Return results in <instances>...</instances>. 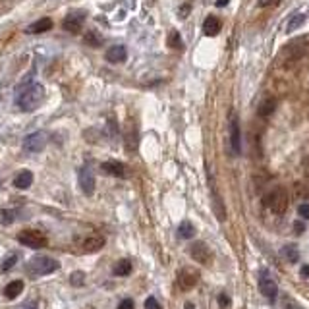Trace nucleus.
<instances>
[{
	"label": "nucleus",
	"instance_id": "34",
	"mask_svg": "<svg viewBox=\"0 0 309 309\" xmlns=\"http://www.w3.org/2000/svg\"><path fill=\"white\" fill-rule=\"evenodd\" d=\"M85 43H89V45H93V47H99V39H97V35L95 33H87L85 35Z\"/></svg>",
	"mask_w": 309,
	"mask_h": 309
},
{
	"label": "nucleus",
	"instance_id": "28",
	"mask_svg": "<svg viewBox=\"0 0 309 309\" xmlns=\"http://www.w3.org/2000/svg\"><path fill=\"white\" fill-rule=\"evenodd\" d=\"M168 47L170 49H182L184 47L182 45V37H180L178 31H170V35H168Z\"/></svg>",
	"mask_w": 309,
	"mask_h": 309
},
{
	"label": "nucleus",
	"instance_id": "3",
	"mask_svg": "<svg viewBox=\"0 0 309 309\" xmlns=\"http://www.w3.org/2000/svg\"><path fill=\"white\" fill-rule=\"evenodd\" d=\"M58 261H54L52 257H47V255H37L27 263L25 267V272L31 276V278H39V276H45V274H50L58 269Z\"/></svg>",
	"mask_w": 309,
	"mask_h": 309
},
{
	"label": "nucleus",
	"instance_id": "44",
	"mask_svg": "<svg viewBox=\"0 0 309 309\" xmlns=\"http://www.w3.org/2000/svg\"><path fill=\"white\" fill-rule=\"evenodd\" d=\"M185 309H195V307H193V303H189V301H187V303H185Z\"/></svg>",
	"mask_w": 309,
	"mask_h": 309
},
{
	"label": "nucleus",
	"instance_id": "13",
	"mask_svg": "<svg viewBox=\"0 0 309 309\" xmlns=\"http://www.w3.org/2000/svg\"><path fill=\"white\" fill-rule=\"evenodd\" d=\"M128 58V50L124 45H112L111 49L107 50V60L111 64H122Z\"/></svg>",
	"mask_w": 309,
	"mask_h": 309
},
{
	"label": "nucleus",
	"instance_id": "30",
	"mask_svg": "<svg viewBox=\"0 0 309 309\" xmlns=\"http://www.w3.org/2000/svg\"><path fill=\"white\" fill-rule=\"evenodd\" d=\"M83 278H85V274H83L81 271L72 272V274H70V284L72 286H83V282H85Z\"/></svg>",
	"mask_w": 309,
	"mask_h": 309
},
{
	"label": "nucleus",
	"instance_id": "7",
	"mask_svg": "<svg viewBox=\"0 0 309 309\" xmlns=\"http://www.w3.org/2000/svg\"><path fill=\"white\" fill-rule=\"evenodd\" d=\"M228 132H230V149L234 155H240L242 153V134H240V120H238L236 112H230Z\"/></svg>",
	"mask_w": 309,
	"mask_h": 309
},
{
	"label": "nucleus",
	"instance_id": "31",
	"mask_svg": "<svg viewBox=\"0 0 309 309\" xmlns=\"http://www.w3.org/2000/svg\"><path fill=\"white\" fill-rule=\"evenodd\" d=\"M16 261H18V255L14 253V255H10L8 259H6V261H4V263H2V271H4V272L10 271V269H12L14 265H16Z\"/></svg>",
	"mask_w": 309,
	"mask_h": 309
},
{
	"label": "nucleus",
	"instance_id": "37",
	"mask_svg": "<svg viewBox=\"0 0 309 309\" xmlns=\"http://www.w3.org/2000/svg\"><path fill=\"white\" fill-rule=\"evenodd\" d=\"M219 303H221V307H228L230 305V297L226 296V294H221L219 296Z\"/></svg>",
	"mask_w": 309,
	"mask_h": 309
},
{
	"label": "nucleus",
	"instance_id": "38",
	"mask_svg": "<svg viewBox=\"0 0 309 309\" xmlns=\"http://www.w3.org/2000/svg\"><path fill=\"white\" fill-rule=\"evenodd\" d=\"M189 8H191L189 4H184V6L180 8V12H178V16H180V18H187V16H189Z\"/></svg>",
	"mask_w": 309,
	"mask_h": 309
},
{
	"label": "nucleus",
	"instance_id": "8",
	"mask_svg": "<svg viewBox=\"0 0 309 309\" xmlns=\"http://www.w3.org/2000/svg\"><path fill=\"white\" fill-rule=\"evenodd\" d=\"M47 143H49V136L45 132H35L24 139V149L29 153H39L47 147Z\"/></svg>",
	"mask_w": 309,
	"mask_h": 309
},
{
	"label": "nucleus",
	"instance_id": "29",
	"mask_svg": "<svg viewBox=\"0 0 309 309\" xmlns=\"http://www.w3.org/2000/svg\"><path fill=\"white\" fill-rule=\"evenodd\" d=\"M280 305L284 309H303L297 301H294L292 297H288V296H282L280 297Z\"/></svg>",
	"mask_w": 309,
	"mask_h": 309
},
{
	"label": "nucleus",
	"instance_id": "24",
	"mask_svg": "<svg viewBox=\"0 0 309 309\" xmlns=\"http://www.w3.org/2000/svg\"><path fill=\"white\" fill-rule=\"evenodd\" d=\"M303 22H305V16H303V14H294V16L288 20V27H286V31H288V33H292L294 29L301 27Z\"/></svg>",
	"mask_w": 309,
	"mask_h": 309
},
{
	"label": "nucleus",
	"instance_id": "18",
	"mask_svg": "<svg viewBox=\"0 0 309 309\" xmlns=\"http://www.w3.org/2000/svg\"><path fill=\"white\" fill-rule=\"evenodd\" d=\"M31 184H33V172L31 170H22V172L16 174V178H14V185L18 189H27Z\"/></svg>",
	"mask_w": 309,
	"mask_h": 309
},
{
	"label": "nucleus",
	"instance_id": "25",
	"mask_svg": "<svg viewBox=\"0 0 309 309\" xmlns=\"http://www.w3.org/2000/svg\"><path fill=\"white\" fill-rule=\"evenodd\" d=\"M132 272V263L128 259H122L116 263V267H114V274H118V276H128Z\"/></svg>",
	"mask_w": 309,
	"mask_h": 309
},
{
	"label": "nucleus",
	"instance_id": "20",
	"mask_svg": "<svg viewBox=\"0 0 309 309\" xmlns=\"http://www.w3.org/2000/svg\"><path fill=\"white\" fill-rule=\"evenodd\" d=\"M213 209H215V215H217V219L223 223V221H226V209H224V203L223 199H221V195L215 191V187H213Z\"/></svg>",
	"mask_w": 309,
	"mask_h": 309
},
{
	"label": "nucleus",
	"instance_id": "39",
	"mask_svg": "<svg viewBox=\"0 0 309 309\" xmlns=\"http://www.w3.org/2000/svg\"><path fill=\"white\" fill-rule=\"evenodd\" d=\"M303 174H305V176L309 178V157H305V159H303Z\"/></svg>",
	"mask_w": 309,
	"mask_h": 309
},
{
	"label": "nucleus",
	"instance_id": "6",
	"mask_svg": "<svg viewBox=\"0 0 309 309\" xmlns=\"http://www.w3.org/2000/svg\"><path fill=\"white\" fill-rule=\"evenodd\" d=\"M87 20V14L83 10H72V12L68 14L66 18H64V22H62V27L68 31V33H79L81 31V27L85 24Z\"/></svg>",
	"mask_w": 309,
	"mask_h": 309
},
{
	"label": "nucleus",
	"instance_id": "22",
	"mask_svg": "<svg viewBox=\"0 0 309 309\" xmlns=\"http://www.w3.org/2000/svg\"><path fill=\"white\" fill-rule=\"evenodd\" d=\"M178 236H180L182 240H189V238H193V236H195V226L189 223V221L180 223V226H178Z\"/></svg>",
	"mask_w": 309,
	"mask_h": 309
},
{
	"label": "nucleus",
	"instance_id": "14",
	"mask_svg": "<svg viewBox=\"0 0 309 309\" xmlns=\"http://www.w3.org/2000/svg\"><path fill=\"white\" fill-rule=\"evenodd\" d=\"M100 170L107 172L109 176H114V178H124V176H126V166L118 161L102 162V164H100Z\"/></svg>",
	"mask_w": 309,
	"mask_h": 309
},
{
	"label": "nucleus",
	"instance_id": "45",
	"mask_svg": "<svg viewBox=\"0 0 309 309\" xmlns=\"http://www.w3.org/2000/svg\"><path fill=\"white\" fill-rule=\"evenodd\" d=\"M0 185H2V180H0Z\"/></svg>",
	"mask_w": 309,
	"mask_h": 309
},
{
	"label": "nucleus",
	"instance_id": "41",
	"mask_svg": "<svg viewBox=\"0 0 309 309\" xmlns=\"http://www.w3.org/2000/svg\"><path fill=\"white\" fill-rule=\"evenodd\" d=\"M299 274H301L303 278H305V276H309V267H307V265H305V267H301V271H299Z\"/></svg>",
	"mask_w": 309,
	"mask_h": 309
},
{
	"label": "nucleus",
	"instance_id": "1",
	"mask_svg": "<svg viewBox=\"0 0 309 309\" xmlns=\"http://www.w3.org/2000/svg\"><path fill=\"white\" fill-rule=\"evenodd\" d=\"M43 99H45V87L39 81H24L16 87V93H14L18 109L24 112L37 111L43 105Z\"/></svg>",
	"mask_w": 309,
	"mask_h": 309
},
{
	"label": "nucleus",
	"instance_id": "35",
	"mask_svg": "<svg viewBox=\"0 0 309 309\" xmlns=\"http://www.w3.org/2000/svg\"><path fill=\"white\" fill-rule=\"evenodd\" d=\"M280 0H257V4H259L261 8H271L274 4H278Z\"/></svg>",
	"mask_w": 309,
	"mask_h": 309
},
{
	"label": "nucleus",
	"instance_id": "17",
	"mask_svg": "<svg viewBox=\"0 0 309 309\" xmlns=\"http://www.w3.org/2000/svg\"><path fill=\"white\" fill-rule=\"evenodd\" d=\"M219 31H221V20L215 18V16H209V18L203 22V33H205L207 37H215V35H219Z\"/></svg>",
	"mask_w": 309,
	"mask_h": 309
},
{
	"label": "nucleus",
	"instance_id": "32",
	"mask_svg": "<svg viewBox=\"0 0 309 309\" xmlns=\"http://www.w3.org/2000/svg\"><path fill=\"white\" fill-rule=\"evenodd\" d=\"M145 309H162L161 303L155 299L153 296H149L147 299H145Z\"/></svg>",
	"mask_w": 309,
	"mask_h": 309
},
{
	"label": "nucleus",
	"instance_id": "33",
	"mask_svg": "<svg viewBox=\"0 0 309 309\" xmlns=\"http://www.w3.org/2000/svg\"><path fill=\"white\" fill-rule=\"evenodd\" d=\"M297 215H299L303 221H309V205H305V203L299 205V207H297Z\"/></svg>",
	"mask_w": 309,
	"mask_h": 309
},
{
	"label": "nucleus",
	"instance_id": "26",
	"mask_svg": "<svg viewBox=\"0 0 309 309\" xmlns=\"http://www.w3.org/2000/svg\"><path fill=\"white\" fill-rule=\"evenodd\" d=\"M14 221H16V211H10V209H2V211H0V224H4V226H10Z\"/></svg>",
	"mask_w": 309,
	"mask_h": 309
},
{
	"label": "nucleus",
	"instance_id": "10",
	"mask_svg": "<svg viewBox=\"0 0 309 309\" xmlns=\"http://www.w3.org/2000/svg\"><path fill=\"white\" fill-rule=\"evenodd\" d=\"M77 180H79V187L85 195H93L95 191V176H93V170L89 166H81L79 168V174H77Z\"/></svg>",
	"mask_w": 309,
	"mask_h": 309
},
{
	"label": "nucleus",
	"instance_id": "42",
	"mask_svg": "<svg viewBox=\"0 0 309 309\" xmlns=\"http://www.w3.org/2000/svg\"><path fill=\"white\" fill-rule=\"evenodd\" d=\"M230 0H217V6H226Z\"/></svg>",
	"mask_w": 309,
	"mask_h": 309
},
{
	"label": "nucleus",
	"instance_id": "27",
	"mask_svg": "<svg viewBox=\"0 0 309 309\" xmlns=\"http://www.w3.org/2000/svg\"><path fill=\"white\" fill-rule=\"evenodd\" d=\"M282 253H284L286 259L290 261V263H297V259H299V251L296 249V246H284L282 247Z\"/></svg>",
	"mask_w": 309,
	"mask_h": 309
},
{
	"label": "nucleus",
	"instance_id": "21",
	"mask_svg": "<svg viewBox=\"0 0 309 309\" xmlns=\"http://www.w3.org/2000/svg\"><path fill=\"white\" fill-rule=\"evenodd\" d=\"M22 292H24V280H12L10 284L4 288V296L8 297V299H16Z\"/></svg>",
	"mask_w": 309,
	"mask_h": 309
},
{
	"label": "nucleus",
	"instance_id": "43",
	"mask_svg": "<svg viewBox=\"0 0 309 309\" xmlns=\"http://www.w3.org/2000/svg\"><path fill=\"white\" fill-rule=\"evenodd\" d=\"M294 226H296L297 234H301V232H303V226H301V224H299V223H297V224H294Z\"/></svg>",
	"mask_w": 309,
	"mask_h": 309
},
{
	"label": "nucleus",
	"instance_id": "2",
	"mask_svg": "<svg viewBox=\"0 0 309 309\" xmlns=\"http://www.w3.org/2000/svg\"><path fill=\"white\" fill-rule=\"evenodd\" d=\"M307 50L309 45L305 39H294V41H290L288 45L282 47L280 54H278V60L282 64H294V62L301 60L307 54Z\"/></svg>",
	"mask_w": 309,
	"mask_h": 309
},
{
	"label": "nucleus",
	"instance_id": "11",
	"mask_svg": "<svg viewBox=\"0 0 309 309\" xmlns=\"http://www.w3.org/2000/svg\"><path fill=\"white\" fill-rule=\"evenodd\" d=\"M197 282H199V272L195 269H191V267H185L178 274V284H180L182 290H191Z\"/></svg>",
	"mask_w": 309,
	"mask_h": 309
},
{
	"label": "nucleus",
	"instance_id": "12",
	"mask_svg": "<svg viewBox=\"0 0 309 309\" xmlns=\"http://www.w3.org/2000/svg\"><path fill=\"white\" fill-rule=\"evenodd\" d=\"M259 290H261V294L267 297V299H271V301L274 299V297H276V294H278V288H276L274 280H272L271 276H269V272H267V271L261 272Z\"/></svg>",
	"mask_w": 309,
	"mask_h": 309
},
{
	"label": "nucleus",
	"instance_id": "5",
	"mask_svg": "<svg viewBox=\"0 0 309 309\" xmlns=\"http://www.w3.org/2000/svg\"><path fill=\"white\" fill-rule=\"evenodd\" d=\"M18 242L22 246L31 247V249H41V247H47V244H49L47 236L39 230H22L18 234Z\"/></svg>",
	"mask_w": 309,
	"mask_h": 309
},
{
	"label": "nucleus",
	"instance_id": "15",
	"mask_svg": "<svg viewBox=\"0 0 309 309\" xmlns=\"http://www.w3.org/2000/svg\"><path fill=\"white\" fill-rule=\"evenodd\" d=\"M52 29V20L50 18H41L37 22H33V24L29 25L27 29H25V33H29V35H37V33H45V31H50Z\"/></svg>",
	"mask_w": 309,
	"mask_h": 309
},
{
	"label": "nucleus",
	"instance_id": "23",
	"mask_svg": "<svg viewBox=\"0 0 309 309\" xmlns=\"http://www.w3.org/2000/svg\"><path fill=\"white\" fill-rule=\"evenodd\" d=\"M292 191H294L296 199H309V184H305V182H296Z\"/></svg>",
	"mask_w": 309,
	"mask_h": 309
},
{
	"label": "nucleus",
	"instance_id": "4",
	"mask_svg": "<svg viewBox=\"0 0 309 309\" xmlns=\"http://www.w3.org/2000/svg\"><path fill=\"white\" fill-rule=\"evenodd\" d=\"M288 203H290V197H288L286 187H282V185L271 189L265 197V207L271 209L274 215H284L286 209H288Z\"/></svg>",
	"mask_w": 309,
	"mask_h": 309
},
{
	"label": "nucleus",
	"instance_id": "19",
	"mask_svg": "<svg viewBox=\"0 0 309 309\" xmlns=\"http://www.w3.org/2000/svg\"><path fill=\"white\" fill-rule=\"evenodd\" d=\"M274 109H276V100L272 99V97H269V99H265L259 102V107H257V114H259L261 118H269L272 112H274Z\"/></svg>",
	"mask_w": 309,
	"mask_h": 309
},
{
	"label": "nucleus",
	"instance_id": "9",
	"mask_svg": "<svg viewBox=\"0 0 309 309\" xmlns=\"http://www.w3.org/2000/svg\"><path fill=\"white\" fill-rule=\"evenodd\" d=\"M189 255H191V259H195L197 263H201V265H209L211 261H213V253H211L209 246H207L205 242H195V244H191V246H189Z\"/></svg>",
	"mask_w": 309,
	"mask_h": 309
},
{
	"label": "nucleus",
	"instance_id": "16",
	"mask_svg": "<svg viewBox=\"0 0 309 309\" xmlns=\"http://www.w3.org/2000/svg\"><path fill=\"white\" fill-rule=\"evenodd\" d=\"M105 246V238L99 234H93L85 238V242H83V251L87 253H95V251H99L100 247Z\"/></svg>",
	"mask_w": 309,
	"mask_h": 309
},
{
	"label": "nucleus",
	"instance_id": "36",
	"mask_svg": "<svg viewBox=\"0 0 309 309\" xmlns=\"http://www.w3.org/2000/svg\"><path fill=\"white\" fill-rule=\"evenodd\" d=\"M118 309H134V299H124V301H120V305H118Z\"/></svg>",
	"mask_w": 309,
	"mask_h": 309
},
{
	"label": "nucleus",
	"instance_id": "40",
	"mask_svg": "<svg viewBox=\"0 0 309 309\" xmlns=\"http://www.w3.org/2000/svg\"><path fill=\"white\" fill-rule=\"evenodd\" d=\"M20 309H37V303H35V301H31V303H25V305H22Z\"/></svg>",
	"mask_w": 309,
	"mask_h": 309
}]
</instances>
